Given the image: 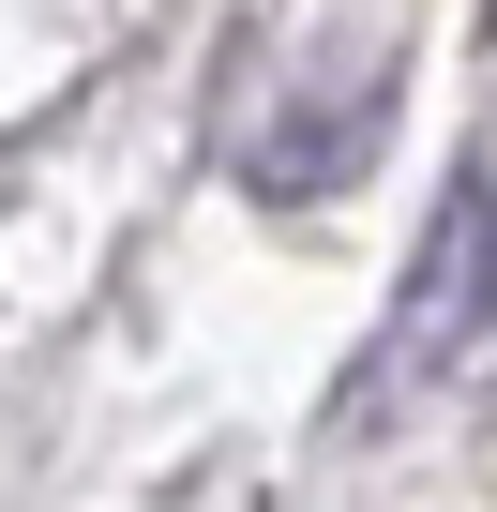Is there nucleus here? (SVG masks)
<instances>
[{"mask_svg":"<svg viewBox=\"0 0 497 512\" xmlns=\"http://www.w3.org/2000/svg\"><path fill=\"white\" fill-rule=\"evenodd\" d=\"M377 121H392V61H332V76H302L287 106L241 121V196H272V211L347 196V181L377 166Z\"/></svg>","mask_w":497,"mask_h":512,"instance_id":"2","label":"nucleus"},{"mask_svg":"<svg viewBox=\"0 0 497 512\" xmlns=\"http://www.w3.org/2000/svg\"><path fill=\"white\" fill-rule=\"evenodd\" d=\"M482 332H497V181L467 166V181L422 211V256H407V287H392V317H377V362L347 377L332 422H407L422 392H452V377L482 362Z\"/></svg>","mask_w":497,"mask_h":512,"instance_id":"1","label":"nucleus"}]
</instances>
